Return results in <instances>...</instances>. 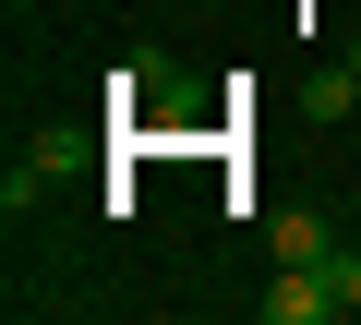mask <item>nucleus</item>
I'll return each mask as SVG.
<instances>
[{"label":"nucleus","instance_id":"obj_4","mask_svg":"<svg viewBox=\"0 0 361 325\" xmlns=\"http://www.w3.org/2000/svg\"><path fill=\"white\" fill-rule=\"evenodd\" d=\"M349 217H361V181H349Z\"/></svg>","mask_w":361,"mask_h":325},{"label":"nucleus","instance_id":"obj_1","mask_svg":"<svg viewBox=\"0 0 361 325\" xmlns=\"http://www.w3.org/2000/svg\"><path fill=\"white\" fill-rule=\"evenodd\" d=\"M253 313H265V325H337L349 301H337V277H325V265H277V277L253 289Z\"/></svg>","mask_w":361,"mask_h":325},{"label":"nucleus","instance_id":"obj_2","mask_svg":"<svg viewBox=\"0 0 361 325\" xmlns=\"http://www.w3.org/2000/svg\"><path fill=\"white\" fill-rule=\"evenodd\" d=\"M337 241H349V229H337L325 205H277V217H265V253H277V265H325Z\"/></svg>","mask_w":361,"mask_h":325},{"label":"nucleus","instance_id":"obj_5","mask_svg":"<svg viewBox=\"0 0 361 325\" xmlns=\"http://www.w3.org/2000/svg\"><path fill=\"white\" fill-rule=\"evenodd\" d=\"M349 61H361V37H349Z\"/></svg>","mask_w":361,"mask_h":325},{"label":"nucleus","instance_id":"obj_3","mask_svg":"<svg viewBox=\"0 0 361 325\" xmlns=\"http://www.w3.org/2000/svg\"><path fill=\"white\" fill-rule=\"evenodd\" d=\"M325 277H337V301L361 313V241H337V253H325Z\"/></svg>","mask_w":361,"mask_h":325}]
</instances>
